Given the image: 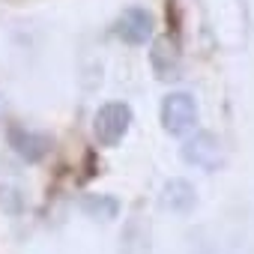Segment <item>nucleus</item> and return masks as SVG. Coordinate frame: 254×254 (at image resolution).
Wrapping results in <instances>:
<instances>
[{"label": "nucleus", "instance_id": "obj_1", "mask_svg": "<svg viewBox=\"0 0 254 254\" xmlns=\"http://www.w3.org/2000/svg\"><path fill=\"white\" fill-rule=\"evenodd\" d=\"M203 18L212 39L227 48L239 51L248 39V12L245 0H203Z\"/></svg>", "mask_w": 254, "mask_h": 254}, {"label": "nucleus", "instance_id": "obj_2", "mask_svg": "<svg viewBox=\"0 0 254 254\" xmlns=\"http://www.w3.org/2000/svg\"><path fill=\"white\" fill-rule=\"evenodd\" d=\"M132 129V108L126 102H108L93 117V135L102 147H117Z\"/></svg>", "mask_w": 254, "mask_h": 254}, {"label": "nucleus", "instance_id": "obj_3", "mask_svg": "<svg viewBox=\"0 0 254 254\" xmlns=\"http://www.w3.org/2000/svg\"><path fill=\"white\" fill-rule=\"evenodd\" d=\"M159 117H162V129L168 135H177V138L189 135L197 123V102L189 93H168L162 99Z\"/></svg>", "mask_w": 254, "mask_h": 254}, {"label": "nucleus", "instance_id": "obj_4", "mask_svg": "<svg viewBox=\"0 0 254 254\" xmlns=\"http://www.w3.org/2000/svg\"><path fill=\"white\" fill-rule=\"evenodd\" d=\"M180 156L186 165L191 168H200L206 174H215L221 165H224V147L221 141L212 135V132H194L183 147H180Z\"/></svg>", "mask_w": 254, "mask_h": 254}, {"label": "nucleus", "instance_id": "obj_5", "mask_svg": "<svg viewBox=\"0 0 254 254\" xmlns=\"http://www.w3.org/2000/svg\"><path fill=\"white\" fill-rule=\"evenodd\" d=\"M153 15L141 6H129L123 9L120 21H117V36L126 42V45H147L153 39Z\"/></svg>", "mask_w": 254, "mask_h": 254}, {"label": "nucleus", "instance_id": "obj_6", "mask_svg": "<svg viewBox=\"0 0 254 254\" xmlns=\"http://www.w3.org/2000/svg\"><path fill=\"white\" fill-rule=\"evenodd\" d=\"M9 147L15 150L18 159H24L27 165H36V162H42L48 156L51 138L39 135V132H30V129H21V126H12L9 129Z\"/></svg>", "mask_w": 254, "mask_h": 254}, {"label": "nucleus", "instance_id": "obj_7", "mask_svg": "<svg viewBox=\"0 0 254 254\" xmlns=\"http://www.w3.org/2000/svg\"><path fill=\"white\" fill-rule=\"evenodd\" d=\"M150 63H153V72L156 78L162 81H177L180 78V45L171 39V36H159L153 42V51H150Z\"/></svg>", "mask_w": 254, "mask_h": 254}, {"label": "nucleus", "instance_id": "obj_8", "mask_svg": "<svg viewBox=\"0 0 254 254\" xmlns=\"http://www.w3.org/2000/svg\"><path fill=\"white\" fill-rule=\"evenodd\" d=\"M162 206L168 212H177V215H189L194 206H197V189L183 180V177H174L162 186Z\"/></svg>", "mask_w": 254, "mask_h": 254}, {"label": "nucleus", "instance_id": "obj_9", "mask_svg": "<svg viewBox=\"0 0 254 254\" xmlns=\"http://www.w3.org/2000/svg\"><path fill=\"white\" fill-rule=\"evenodd\" d=\"M81 209L96 221H111L120 215V200L114 194H87L81 197Z\"/></svg>", "mask_w": 254, "mask_h": 254}]
</instances>
